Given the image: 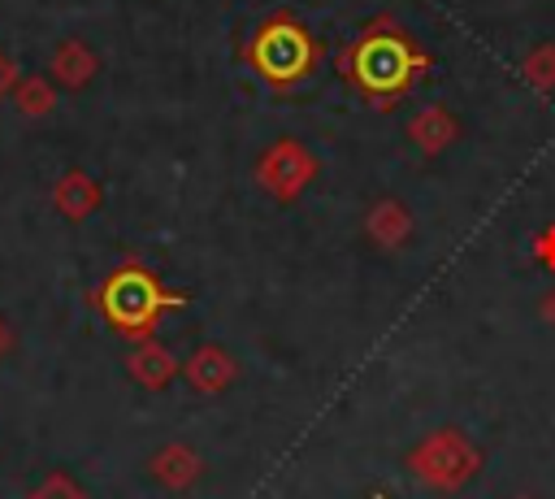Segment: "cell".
<instances>
[{"label":"cell","instance_id":"17","mask_svg":"<svg viewBox=\"0 0 555 499\" xmlns=\"http://www.w3.org/2000/svg\"><path fill=\"white\" fill-rule=\"evenodd\" d=\"M17 78H22V74H17V65H13V61H9L4 52H0V100H4V95H13Z\"/></svg>","mask_w":555,"mask_h":499},{"label":"cell","instance_id":"9","mask_svg":"<svg viewBox=\"0 0 555 499\" xmlns=\"http://www.w3.org/2000/svg\"><path fill=\"white\" fill-rule=\"evenodd\" d=\"M408 139H412V148L421 156H442L460 139V117L447 104L434 100V104H425V108H416L408 117Z\"/></svg>","mask_w":555,"mask_h":499},{"label":"cell","instance_id":"8","mask_svg":"<svg viewBox=\"0 0 555 499\" xmlns=\"http://www.w3.org/2000/svg\"><path fill=\"white\" fill-rule=\"evenodd\" d=\"M182 378H186L191 391H199V395H221V391L238 378V360H234L221 343H199V347L186 356Z\"/></svg>","mask_w":555,"mask_h":499},{"label":"cell","instance_id":"6","mask_svg":"<svg viewBox=\"0 0 555 499\" xmlns=\"http://www.w3.org/2000/svg\"><path fill=\"white\" fill-rule=\"evenodd\" d=\"M412 230H416L412 208H408L403 200H395V195L373 200L369 213H364V234H369V243L382 247V252H403V247L412 243Z\"/></svg>","mask_w":555,"mask_h":499},{"label":"cell","instance_id":"15","mask_svg":"<svg viewBox=\"0 0 555 499\" xmlns=\"http://www.w3.org/2000/svg\"><path fill=\"white\" fill-rule=\"evenodd\" d=\"M26 499H91L87 490H82V482L78 477H69V473H48L39 486H30V495Z\"/></svg>","mask_w":555,"mask_h":499},{"label":"cell","instance_id":"4","mask_svg":"<svg viewBox=\"0 0 555 499\" xmlns=\"http://www.w3.org/2000/svg\"><path fill=\"white\" fill-rule=\"evenodd\" d=\"M403 464L434 495H455L481 473L486 451L460 425H438V430H429L421 443H412L403 451Z\"/></svg>","mask_w":555,"mask_h":499},{"label":"cell","instance_id":"13","mask_svg":"<svg viewBox=\"0 0 555 499\" xmlns=\"http://www.w3.org/2000/svg\"><path fill=\"white\" fill-rule=\"evenodd\" d=\"M13 108L22 117H30V121L48 117L56 108V82L48 74H22L17 87H13Z\"/></svg>","mask_w":555,"mask_h":499},{"label":"cell","instance_id":"19","mask_svg":"<svg viewBox=\"0 0 555 499\" xmlns=\"http://www.w3.org/2000/svg\"><path fill=\"white\" fill-rule=\"evenodd\" d=\"M13 343H17V338H13V325H9L4 317H0V360H4L9 351H13Z\"/></svg>","mask_w":555,"mask_h":499},{"label":"cell","instance_id":"3","mask_svg":"<svg viewBox=\"0 0 555 499\" xmlns=\"http://www.w3.org/2000/svg\"><path fill=\"white\" fill-rule=\"evenodd\" d=\"M325 43L291 13H273L264 17L251 39L243 43V61L273 87V91H291L304 78H312V69L321 65Z\"/></svg>","mask_w":555,"mask_h":499},{"label":"cell","instance_id":"7","mask_svg":"<svg viewBox=\"0 0 555 499\" xmlns=\"http://www.w3.org/2000/svg\"><path fill=\"white\" fill-rule=\"evenodd\" d=\"M147 473H152L156 486L182 495V490H191L204 477V456L191 443H165V447H156L147 456Z\"/></svg>","mask_w":555,"mask_h":499},{"label":"cell","instance_id":"18","mask_svg":"<svg viewBox=\"0 0 555 499\" xmlns=\"http://www.w3.org/2000/svg\"><path fill=\"white\" fill-rule=\"evenodd\" d=\"M538 312H542V321H546V325L555 330V286H551V291L542 295V304H538Z\"/></svg>","mask_w":555,"mask_h":499},{"label":"cell","instance_id":"1","mask_svg":"<svg viewBox=\"0 0 555 499\" xmlns=\"http://www.w3.org/2000/svg\"><path fill=\"white\" fill-rule=\"evenodd\" d=\"M334 65H338L343 82H351L369 104L390 108L434 69V56L395 17L382 13V17L364 22L351 43L338 48Z\"/></svg>","mask_w":555,"mask_h":499},{"label":"cell","instance_id":"2","mask_svg":"<svg viewBox=\"0 0 555 499\" xmlns=\"http://www.w3.org/2000/svg\"><path fill=\"white\" fill-rule=\"evenodd\" d=\"M191 295L182 291H169L143 260H121L100 286H95V308L100 317L108 321V330H117L121 338L139 343V338H152L160 317L173 312V308H186Z\"/></svg>","mask_w":555,"mask_h":499},{"label":"cell","instance_id":"21","mask_svg":"<svg viewBox=\"0 0 555 499\" xmlns=\"http://www.w3.org/2000/svg\"><path fill=\"white\" fill-rule=\"evenodd\" d=\"M512 499H533V495H512Z\"/></svg>","mask_w":555,"mask_h":499},{"label":"cell","instance_id":"20","mask_svg":"<svg viewBox=\"0 0 555 499\" xmlns=\"http://www.w3.org/2000/svg\"><path fill=\"white\" fill-rule=\"evenodd\" d=\"M369 499H390V495H386V490H373V495H369Z\"/></svg>","mask_w":555,"mask_h":499},{"label":"cell","instance_id":"5","mask_svg":"<svg viewBox=\"0 0 555 499\" xmlns=\"http://www.w3.org/2000/svg\"><path fill=\"white\" fill-rule=\"evenodd\" d=\"M317 174H321L317 152H312L304 139H295V135H282V139L264 143L260 156H256V165H251L256 187H260L273 204H295V200L317 182Z\"/></svg>","mask_w":555,"mask_h":499},{"label":"cell","instance_id":"14","mask_svg":"<svg viewBox=\"0 0 555 499\" xmlns=\"http://www.w3.org/2000/svg\"><path fill=\"white\" fill-rule=\"evenodd\" d=\"M520 78H525L538 95H555V43L529 48L525 61H520Z\"/></svg>","mask_w":555,"mask_h":499},{"label":"cell","instance_id":"12","mask_svg":"<svg viewBox=\"0 0 555 499\" xmlns=\"http://www.w3.org/2000/svg\"><path fill=\"white\" fill-rule=\"evenodd\" d=\"M95 74H100V56L82 39H61L52 48V56H48V78L56 87H65V91H82Z\"/></svg>","mask_w":555,"mask_h":499},{"label":"cell","instance_id":"11","mask_svg":"<svg viewBox=\"0 0 555 499\" xmlns=\"http://www.w3.org/2000/svg\"><path fill=\"white\" fill-rule=\"evenodd\" d=\"M100 204H104V187H100L87 169H65V174L52 182V208H56L65 221H87Z\"/></svg>","mask_w":555,"mask_h":499},{"label":"cell","instance_id":"10","mask_svg":"<svg viewBox=\"0 0 555 499\" xmlns=\"http://www.w3.org/2000/svg\"><path fill=\"white\" fill-rule=\"evenodd\" d=\"M126 373H130L143 391H165V386L182 373V364H178V356L152 334V338H139V343L130 347V356H126Z\"/></svg>","mask_w":555,"mask_h":499},{"label":"cell","instance_id":"16","mask_svg":"<svg viewBox=\"0 0 555 499\" xmlns=\"http://www.w3.org/2000/svg\"><path fill=\"white\" fill-rule=\"evenodd\" d=\"M529 247H533V260H538L546 273H555V221H551V226H542V230L533 234V243H529Z\"/></svg>","mask_w":555,"mask_h":499}]
</instances>
